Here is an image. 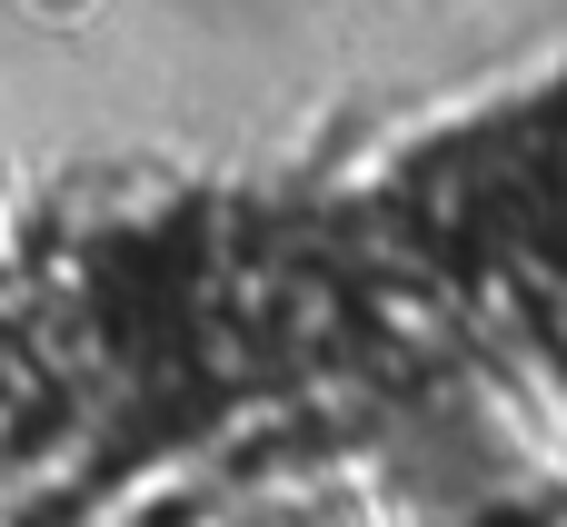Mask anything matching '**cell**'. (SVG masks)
I'll return each mask as SVG.
<instances>
[{
  "label": "cell",
  "mask_w": 567,
  "mask_h": 527,
  "mask_svg": "<svg viewBox=\"0 0 567 527\" xmlns=\"http://www.w3.org/2000/svg\"><path fill=\"white\" fill-rule=\"evenodd\" d=\"M20 527H558L567 100L30 289Z\"/></svg>",
  "instance_id": "cell-1"
}]
</instances>
